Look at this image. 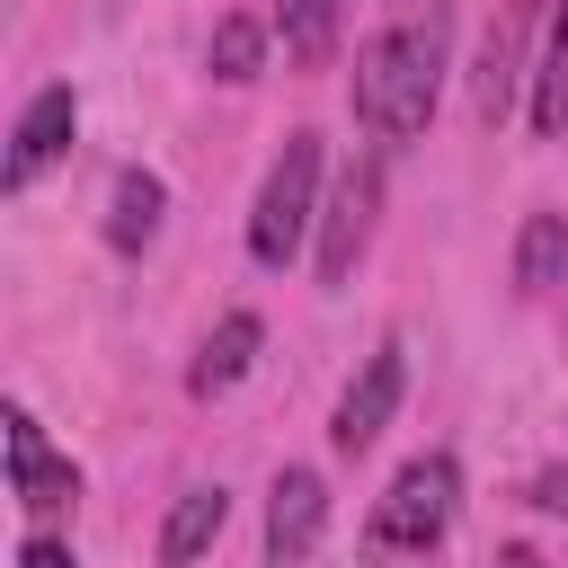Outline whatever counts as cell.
<instances>
[{"label": "cell", "mask_w": 568, "mask_h": 568, "mask_svg": "<svg viewBox=\"0 0 568 568\" xmlns=\"http://www.w3.org/2000/svg\"><path fill=\"white\" fill-rule=\"evenodd\" d=\"M444 71H453V9L444 0H408L390 9L364 44H355V71H346V106L355 124L399 151L435 124V98H444Z\"/></svg>", "instance_id": "6da1fadb"}, {"label": "cell", "mask_w": 568, "mask_h": 568, "mask_svg": "<svg viewBox=\"0 0 568 568\" xmlns=\"http://www.w3.org/2000/svg\"><path fill=\"white\" fill-rule=\"evenodd\" d=\"M320 204H328V142L311 124L284 133V151L266 160L257 195H248V222H240V248L257 275H284L311 240H320Z\"/></svg>", "instance_id": "7a4b0ae2"}, {"label": "cell", "mask_w": 568, "mask_h": 568, "mask_svg": "<svg viewBox=\"0 0 568 568\" xmlns=\"http://www.w3.org/2000/svg\"><path fill=\"white\" fill-rule=\"evenodd\" d=\"M453 515H462V462L453 453H408L390 470V488L373 497V515H364V550L373 559H435Z\"/></svg>", "instance_id": "3957f363"}, {"label": "cell", "mask_w": 568, "mask_h": 568, "mask_svg": "<svg viewBox=\"0 0 568 568\" xmlns=\"http://www.w3.org/2000/svg\"><path fill=\"white\" fill-rule=\"evenodd\" d=\"M382 186H390L382 151H355V160L328 178L320 240H311V275H320L328 293H337V284H355V266H364V248H373V222H382Z\"/></svg>", "instance_id": "277c9868"}, {"label": "cell", "mask_w": 568, "mask_h": 568, "mask_svg": "<svg viewBox=\"0 0 568 568\" xmlns=\"http://www.w3.org/2000/svg\"><path fill=\"white\" fill-rule=\"evenodd\" d=\"M399 399H408V346L382 337V346L355 364V382L337 390V408H328V453H337V462H364V453L390 435Z\"/></svg>", "instance_id": "5b68a950"}, {"label": "cell", "mask_w": 568, "mask_h": 568, "mask_svg": "<svg viewBox=\"0 0 568 568\" xmlns=\"http://www.w3.org/2000/svg\"><path fill=\"white\" fill-rule=\"evenodd\" d=\"M0 444H9V497H18V515H27V524H53V515H71V506H80V462L36 426V408H27V399H9Z\"/></svg>", "instance_id": "8992f818"}, {"label": "cell", "mask_w": 568, "mask_h": 568, "mask_svg": "<svg viewBox=\"0 0 568 568\" xmlns=\"http://www.w3.org/2000/svg\"><path fill=\"white\" fill-rule=\"evenodd\" d=\"M71 133H80V89L71 80H44L18 124H9V151H0V195H36L62 160H71Z\"/></svg>", "instance_id": "52a82bcc"}, {"label": "cell", "mask_w": 568, "mask_h": 568, "mask_svg": "<svg viewBox=\"0 0 568 568\" xmlns=\"http://www.w3.org/2000/svg\"><path fill=\"white\" fill-rule=\"evenodd\" d=\"M320 541H328V470L284 462L266 479V568H311Z\"/></svg>", "instance_id": "ba28073f"}, {"label": "cell", "mask_w": 568, "mask_h": 568, "mask_svg": "<svg viewBox=\"0 0 568 568\" xmlns=\"http://www.w3.org/2000/svg\"><path fill=\"white\" fill-rule=\"evenodd\" d=\"M257 346H266V320L240 302V311H222L213 328H204V346H195V364H186V399H222V390H240L248 373H257Z\"/></svg>", "instance_id": "9c48e42d"}, {"label": "cell", "mask_w": 568, "mask_h": 568, "mask_svg": "<svg viewBox=\"0 0 568 568\" xmlns=\"http://www.w3.org/2000/svg\"><path fill=\"white\" fill-rule=\"evenodd\" d=\"M515 89H532V71H524V18L497 9V27L479 36V62H470V115L479 124H506L515 115Z\"/></svg>", "instance_id": "30bf717a"}, {"label": "cell", "mask_w": 568, "mask_h": 568, "mask_svg": "<svg viewBox=\"0 0 568 568\" xmlns=\"http://www.w3.org/2000/svg\"><path fill=\"white\" fill-rule=\"evenodd\" d=\"M160 222H169V178L160 169H115V186H106V248L115 257H151V240H160Z\"/></svg>", "instance_id": "8fae6325"}, {"label": "cell", "mask_w": 568, "mask_h": 568, "mask_svg": "<svg viewBox=\"0 0 568 568\" xmlns=\"http://www.w3.org/2000/svg\"><path fill=\"white\" fill-rule=\"evenodd\" d=\"M222 524H231V488H222V479H195V488H178V506L160 515L151 559H160V568H195V559L222 541Z\"/></svg>", "instance_id": "7c38bea8"}, {"label": "cell", "mask_w": 568, "mask_h": 568, "mask_svg": "<svg viewBox=\"0 0 568 568\" xmlns=\"http://www.w3.org/2000/svg\"><path fill=\"white\" fill-rule=\"evenodd\" d=\"M532 133L568 142V0H550L541 18V53H532Z\"/></svg>", "instance_id": "4fadbf2b"}, {"label": "cell", "mask_w": 568, "mask_h": 568, "mask_svg": "<svg viewBox=\"0 0 568 568\" xmlns=\"http://www.w3.org/2000/svg\"><path fill=\"white\" fill-rule=\"evenodd\" d=\"M559 284H568V213H524V231H515V293L550 302Z\"/></svg>", "instance_id": "5bb4252c"}, {"label": "cell", "mask_w": 568, "mask_h": 568, "mask_svg": "<svg viewBox=\"0 0 568 568\" xmlns=\"http://www.w3.org/2000/svg\"><path fill=\"white\" fill-rule=\"evenodd\" d=\"M204 71H213L222 89H248V80L266 71V18H257V9H222L213 36H204Z\"/></svg>", "instance_id": "9a60e30c"}, {"label": "cell", "mask_w": 568, "mask_h": 568, "mask_svg": "<svg viewBox=\"0 0 568 568\" xmlns=\"http://www.w3.org/2000/svg\"><path fill=\"white\" fill-rule=\"evenodd\" d=\"M275 36H284V62L320 71V62H337V36H346V0H275Z\"/></svg>", "instance_id": "2e32d148"}, {"label": "cell", "mask_w": 568, "mask_h": 568, "mask_svg": "<svg viewBox=\"0 0 568 568\" xmlns=\"http://www.w3.org/2000/svg\"><path fill=\"white\" fill-rule=\"evenodd\" d=\"M9 559H18V568H80V550H71V541H62V532H44V524H27V532H18V550H9Z\"/></svg>", "instance_id": "e0dca14e"}, {"label": "cell", "mask_w": 568, "mask_h": 568, "mask_svg": "<svg viewBox=\"0 0 568 568\" xmlns=\"http://www.w3.org/2000/svg\"><path fill=\"white\" fill-rule=\"evenodd\" d=\"M524 506H541V515H568V462L532 470V479H524Z\"/></svg>", "instance_id": "ac0fdd59"}, {"label": "cell", "mask_w": 568, "mask_h": 568, "mask_svg": "<svg viewBox=\"0 0 568 568\" xmlns=\"http://www.w3.org/2000/svg\"><path fill=\"white\" fill-rule=\"evenodd\" d=\"M488 568H550V559H541L532 541H497V550H488Z\"/></svg>", "instance_id": "d6986e66"}, {"label": "cell", "mask_w": 568, "mask_h": 568, "mask_svg": "<svg viewBox=\"0 0 568 568\" xmlns=\"http://www.w3.org/2000/svg\"><path fill=\"white\" fill-rule=\"evenodd\" d=\"M399 9H408V0H399Z\"/></svg>", "instance_id": "ffe728a7"}]
</instances>
